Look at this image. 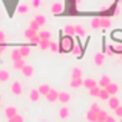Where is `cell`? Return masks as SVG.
Masks as SVG:
<instances>
[{"mask_svg": "<svg viewBox=\"0 0 122 122\" xmlns=\"http://www.w3.org/2000/svg\"><path fill=\"white\" fill-rule=\"evenodd\" d=\"M106 116H108V113H106L105 111H99V112H98V121H101V122H105ZM98 121H96V122H98Z\"/></svg>", "mask_w": 122, "mask_h": 122, "instance_id": "e575fe53", "label": "cell"}, {"mask_svg": "<svg viewBox=\"0 0 122 122\" xmlns=\"http://www.w3.org/2000/svg\"><path fill=\"white\" fill-rule=\"evenodd\" d=\"M9 79H10V73L7 71H5V69L0 71V82H6Z\"/></svg>", "mask_w": 122, "mask_h": 122, "instance_id": "7402d4cb", "label": "cell"}, {"mask_svg": "<svg viewBox=\"0 0 122 122\" xmlns=\"http://www.w3.org/2000/svg\"><path fill=\"white\" fill-rule=\"evenodd\" d=\"M99 98L101 99H103V101H108L109 98H111V95L106 92V89H101V93H99Z\"/></svg>", "mask_w": 122, "mask_h": 122, "instance_id": "836d02e7", "label": "cell"}, {"mask_svg": "<svg viewBox=\"0 0 122 122\" xmlns=\"http://www.w3.org/2000/svg\"><path fill=\"white\" fill-rule=\"evenodd\" d=\"M20 72H22V75H23V76L30 78V76L33 75V66H32V65H25V66H23V69H22Z\"/></svg>", "mask_w": 122, "mask_h": 122, "instance_id": "52a82bcc", "label": "cell"}, {"mask_svg": "<svg viewBox=\"0 0 122 122\" xmlns=\"http://www.w3.org/2000/svg\"><path fill=\"white\" fill-rule=\"evenodd\" d=\"M73 39H72V36H69V35H65L62 39H60V43H59V52H71L72 49H73Z\"/></svg>", "mask_w": 122, "mask_h": 122, "instance_id": "6da1fadb", "label": "cell"}, {"mask_svg": "<svg viewBox=\"0 0 122 122\" xmlns=\"http://www.w3.org/2000/svg\"><path fill=\"white\" fill-rule=\"evenodd\" d=\"M9 122H25L22 115H15L13 118H9Z\"/></svg>", "mask_w": 122, "mask_h": 122, "instance_id": "d590c367", "label": "cell"}, {"mask_svg": "<svg viewBox=\"0 0 122 122\" xmlns=\"http://www.w3.org/2000/svg\"><path fill=\"white\" fill-rule=\"evenodd\" d=\"M63 30H65V35H69V36H73L75 35V26L73 25H66Z\"/></svg>", "mask_w": 122, "mask_h": 122, "instance_id": "4316f807", "label": "cell"}, {"mask_svg": "<svg viewBox=\"0 0 122 122\" xmlns=\"http://www.w3.org/2000/svg\"><path fill=\"white\" fill-rule=\"evenodd\" d=\"M105 122H116V119H115L113 116H111V115H108V116H106V119H105Z\"/></svg>", "mask_w": 122, "mask_h": 122, "instance_id": "b9f144b4", "label": "cell"}, {"mask_svg": "<svg viewBox=\"0 0 122 122\" xmlns=\"http://www.w3.org/2000/svg\"><path fill=\"white\" fill-rule=\"evenodd\" d=\"M91 111H93V112H99V111H102V109H101V106H99L98 103H92V105H91Z\"/></svg>", "mask_w": 122, "mask_h": 122, "instance_id": "74e56055", "label": "cell"}, {"mask_svg": "<svg viewBox=\"0 0 122 122\" xmlns=\"http://www.w3.org/2000/svg\"><path fill=\"white\" fill-rule=\"evenodd\" d=\"M37 45H39V47H40L42 50H47V49H49V45H50V40H46V39H40Z\"/></svg>", "mask_w": 122, "mask_h": 122, "instance_id": "44dd1931", "label": "cell"}, {"mask_svg": "<svg viewBox=\"0 0 122 122\" xmlns=\"http://www.w3.org/2000/svg\"><path fill=\"white\" fill-rule=\"evenodd\" d=\"M19 50H20V55H22V57H26V56H29V55H30V52H32V49H30L29 46H22V47H19Z\"/></svg>", "mask_w": 122, "mask_h": 122, "instance_id": "cb8c5ba5", "label": "cell"}, {"mask_svg": "<svg viewBox=\"0 0 122 122\" xmlns=\"http://www.w3.org/2000/svg\"><path fill=\"white\" fill-rule=\"evenodd\" d=\"M5 115H6V118L9 119V118H13L15 115H17V111H16L15 106H7L6 111H5Z\"/></svg>", "mask_w": 122, "mask_h": 122, "instance_id": "9a60e30c", "label": "cell"}, {"mask_svg": "<svg viewBox=\"0 0 122 122\" xmlns=\"http://www.w3.org/2000/svg\"><path fill=\"white\" fill-rule=\"evenodd\" d=\"M109 83H111V79H109V76L103 75V76H102V78L99 79V82H98V86L103 89V88H106V86H108Z\"/></svg>", "mask_w": 122, "mask_h": 122, "instance_id": "7c38bea8", "label": "cell"}, {"mask_svg": "<svg viewBox=\"0 0 122 122\" xmlns=\"http://www.w3.org/2000/svg\"><path fill=\"white\" fill-rule=\"evenodd\" d=\"M73 3H75V7L79 9V6H81V0H73Z\"/></svg>", "mask_w": 122, "mask_h": 122, "instance_id": "f6af8a7d", "label": "cell"}, {"mask_svg": "<svg viewBox=\"0 0 122 122\" xmlns=\"http://www.w3.org/2000/svg\"><path fill=\"white\" fill-rule=\"evenodd\" d=\"M46 99H47L49 102H56V101L59 99V92L55 91V89H50L49 93L46 95Z\"/></svg>", "mask_w": 122, "mask_h": 122, "instance_id": "5b68a950", "label": "cell"}, {"mask_svg": "<svg viewBox=\"0 0 122 122\" xmlns=\"http://www.w3.org/2000/svg\"><path fill=\"white\" fill-rule=\"evenodd\" d=\"M103 89H106V92L112 96V95H115V93L118 92V85H116V83H113V82H111V83H109L106 88H103Z\"/></svg>", "mask_w": 122, "mask_h": 122, "instance_id": "4fadbf2b", "label": "cell"}, {"mask_svg": "<svg viewBox=\"0 0 122 122\" xmlns=\"http://www.w3.org/2000/svg\"><path fill=\"white\" fill-rule=\"evenodd\" d=\"M83 86H85L86 89H92V88L98 86V82H96L95 79H92V78H86V79L83 81Z\"/></svg>", "mask_w": 122, "mask_h": 122, "instance_id": "ba28073f", "label": "cell"}, {"mask_svg": "<svg viewBox=\"0 0 122 122\" xmlns=\"http://www.w3.org/2000/svg\"><path fill=\"white\" fill-rule=\"evenodd\" d=\"M109 50L111 52H116V53H122V43H116V45L109 46Z\"/></svg>", "mask_w": 122, "mask_h": 122, "instance_id": "f546056e", "label": "cell"}, {"mask_svg": "<svg viewBox=\"0 0 122 122\" xmlns=\"http://www.w3.org/2000/svg\"><path fill=\"white\" fill-rule=\"evenodd\" d=\"M115 115H116L118 118H122V105H119V106L115 109Z\"/></svg>", "mask_w": 122, "mask_h": 122, "instance_id": "f35d334b", "label": "cell"}, {"mask_svg": "<svg viewBox=\"0 0 122 122\" xmlns=\"http://www.w3.org/2000/svg\"><path fill=\"white\" fill-rule=\"evenodd\" d=\"M69 113H71V111H69L68 106H62V108L59 109V118L60 119H68L69 118Z\"/></svg>", "mask_w": 122, "mask_h": 122, "instance_id": "30bf717a", "label": "cell"}, {"mask_svg": "<svg viewBox=\"0 0 122 122\" xmlns=\"http://www.w3.org/2000/svg\"><path fill=\"white\" fill-rule=\"evenodd\" d=\"M82 78V71L81 68H73L72 69V79H81Z\"/></svg>", "mask_w": 122, "mask_h": 122, "instance_id": "d4e9b609", "label": "cell"}, {"mask_svg": "<svg viewBox=\"0 0 122 122\" xmlns=\"http://www.w3.org/2000/svg\"><path fill=\"white\" fill-rule=\"evenodd\" d=\"M85 29L82 27V26H79V25H76L75 26V35H79V36H85Z\"/></svg>", "mask_w": 122, "mask_h": 122, "instance_id": "1f68e13d", "label": "cell"}, {"mask_svg": "<svg viewBox=\"0 0 122 122\" xmlns=\"http://www.w3.org/2000/svg\"><path fill=\"white\" fill-rule=\"evenodd\" d=\"M50 12H52L53 15L62 13V12H63V5L60 3V2H55V3H52V6H50Z\"/></svg>", "mask_w": 122, "mask_h": 122, "instance_id": "277c9868", "label": "cell"}, {"mask_svg": "<svg viewBox=\"0 0 122 122\" xmlns=\"http://www.w3.org/2000/svg\"><path fill=\"white\" fill-rule=\"evenodd\" d=\"M49 50H52V52H59L60 49H59V43H56V42H52L50 40V45H49Z\"/></svg>", "mask_w": 122, "mask_h": 122, "instance_id": "d6a6232c", "label": "cell"}, {"mask_svg": "<svg viewBox=\"0 0 122 122\" xmlns=\"http://www.w3.org/2000/svg\"><path fill=\"white\" fill-rule=\"evenodd\" d=\"M42 6V0H32V7L33 9H39Z\"/></svg>", "mask_w": 122, "mask_h": 122, "instance_id": "8d00e7d4", "label": "cell"}, {"mask_svg": "<svg viewBox=\"0 0 122 122\" xmlns=\"http://www.w3.org/2000/svg\"><path fill=\"white\" fill-rule=\"evenodd\" d=\"M72 53H73V55H81V47H79V46H76V47L73 46V49H72Z\"/></svg>", "mask_w": 122, "mask_h": 122, "instance_id": "60d3db41", "label": "cell"}, {"mask_svg": "<svg viewBox=\"0 0 122 122\" xmlns=\"http://www.w3.org/2000/svg\"><path fill=\"white\" fill-rule=\"evenodd\" d=\"M93 60H95V65H96V66H102L103 62H105V56H103V53H96L95 57H93Z\"/></svg>", "mask_w": 122, "mask_h": 122, "instance_id": "5bb4252c", "label": "cell"}, {"mask_svg": "<svg viewBox=\"0 0 122 122\" xmlns=\"http://www.w3.org/2000/svg\"><path fill=\"white\" fill-rule=\"evenodd\" d=\"M52 88L49 86V85H46V83H43V85H40L39 86V93L42 95V96H46L47 93H49V91H50Z\"/></svg>", "mask_w": 122, "mask_h": 122, "instance_id": "ac0fdd59", "label": "cell"}, {"mask_svg": "<svg viewBox=\"0 0 122 122\" xmlns=\"http://www.w3.org/2000/svg\"><path fill=\"white\" fill-rule=\"evenodd\" d=\"M33 22H35L39 27H42V26H45V23H46V17H45L43 15H37V16L33 19Z\"/></svg>", "mask_w": 122, "mask_h": 122, "instance_id": "2e32d148", "label": "cell"}, {"mask_svg": "<svg viewBox=\"0 0 122 122\" xmlns=\"http://www.w3.org/2000/svg\"><path fill=\"white\" fill-rule=\"evenodd\" d=\"M36 35H37V32H36V30H33V29H30V27H27V29H26V32H25V36H26L30 42L33 40V37H35Z\"/></svg>", "mask_w": 122, "mask_h": 122, "instance_id": "d6986e66", "label": "cell"}, {"mask_svg": "<svg viewBox=\"0 0 122 122\" xmlns=\"http://www.w3.org/2000/svg\"><path fill=\"white\" fill-rule=\"evenodd\" d=\"M6 46H7L6 43H0V55H2V53L5 52V49H6Z\"/></svg>", "mask_w": 122, "mask_h": 122, "instance_id": "ee69618b", "label": "cell"}, {"mask_svg": "<svg viewBox=\"0 0 122 122\" xmlns=\"http://www.w3.org/2000/svg\"><path fill=\"white\" fill-rule=\"evenodd\" d=\"M119 105H121V103H119V99H118L116 96H111V98L108 99V106H109L111 109H113V111H115Z\"/></svg>", "mask_w": 122, "mask_h": 122, "instance_id": "8992f818", "label": "cell"}, {"mask_svg": "<svg viewBox=\"0 0 122 122\" xmlns=\"http://www.w3.org/2000/svg\"><path fill=\"white\" fill-rule=\"evenodd\" d=\"M112 25V20L109 17H105V16H101V17H95L92 19L91 22V26L93 29H99V27H109Z\"/></svg>", "mask_w": 122, "mask_h": 122, "instance_id": "7a4b0ae2", "label": "cell"}, {"mask_svg": "<svg viewBox=\"0 0 122 122\" xmlns=\"http://www.w3.org/2000/svg\"><path fill=\"white\" fill-rule=\"evenodd\" d=\"M101 89H102V88H99V86H95V88L89 89V93H91V96H93V98H99Z\"/></svg>", "mask_w": 122, "mask_h": 122, "instance_id": "f1b7e54d", "label": "cell"}, {"mask_svg": "<svg viewBox=\"0 0 122 122\" xmlns=\"http://www.w3.org/2000/svg\"><path fill=\"white\" fill-rule=\"evenodd\" d=\"M40 96H42V95L39 93V89H32L30 93H29V101H30V102H37Z\"/></svg>", "mask_w": 122, "mask_h": 122, "instance_id": "9c48e42d", "label": "cell"}, {"mask_svg": "<svg viewBox=\"0 0 122 122\" xmlns=\"http://www.w3.org/2000/svg\"><path fill=\"white\" fill-rule=\"evenodd\" d=\"M86 119L91 121V122H96L98 121V112H93V111H88L86 112Z\"/></svg>", "mask_w": 122, "mask_h": 122, "instance_id": "e0dca14e", "label": "cell"}, {"mask_svg": "<svg viewBox=\"0 0 122 122\" xmlns=\"http://www.w3.org/2000/svg\"><path fill=\"white\" fill-rule=\"evenodd\" d=\"M57 101H60L63 105L68 103L71 101V93H68V92H59V99Z\"/></svg>", "mask_w": 122, "mask_h": 122, "instance_id": "8fae6325", "label": "cell"}, {"mask_svg": "<svg viewBox=\"0 0 122 122\" xmlns=\"http://www.w3.org/2000/svg\"><path fill=\"white\" fill-rule=\"evenodd\" d=\"M29 10H30V6H27V5H25V3L17 7V13H19V15H26Z\"/></svg>", "mask_w": 122, "mask_h": 122, "instance_id": "603a6c76", "label": "cell"}, {"mask_svg": "<svg viewBox=\"0 0 122 122\" xmlns=\"http://www.w3.org/2000/svg\"><path fill=\"white\" fill-rule=\"evenodd\" d=\"M29 27H30V29H33V30H36V32H39V29H40V27H39V26H37V25H36V23H35L33 20L30 22V25H29Z\"/></svg>", "mask_w": 122, "mask_h": 122, "instance_id": "ab89813d", "label": "cell"}, {"mask_svg": "<svg viewBox=\"0 0 122 122\" xmlns=\"http://www.w3.org/2000/svg\"><path fill=\"white\" fill-rule=\"evenodd\" d=\"M71 86H72L73 89H78V88L83 86V81H82V78H81V79H72V82H71Z\"/></svg>", "mask_w": 122, "mask_h": 122, "instance_id": "484cf974", "label": "cell"}, {"mask_svg": "<svg viewBox=\"0 0 122 122\" xmlns=\"http://www.w3.org/2000/svg\"><path fill=\"white\" fill-rule=\"evenodd\" d=\"M98 122H101V121H98Z\"/></svg>", "mask_w": 122, "mask_h": 122, "instance_id": "c3c4849f", "label": "cell"}, {"mask_svg": "<svg viewBox=\"0 0 122 122\" xmlns=\"http://www.w3.org/2000/svg\"><path fill=\"white\" fill-rule=\"evenodd\" d=\"M37 35L40 39H46V40H50V37H52L50 32H47V30H40V32H37Z\"/></svg>", "mask_w": 122, "mask_h": 122, "instance_id": "83f0119b", "label": "cell"}, {"mask_svg": "<svg viewBox=\"0 0 122 122\" xmlns=\"http://www.w3.org/2000/svg\"><path fill=\"white\" fill-rule=\"evenodd\" d=\"M0 99H2V95H0Z\"/></svg>", "mask_w": 122, "mask_h": 122, "instance_id": "7dc6e473", "label": "cell"}, {"mask_svg": "<svg viewBox=\"0 0 122 122\" xmlns=\"http://www.w3.org/2000/svg\"><path fill=\"white\" fill-rule=\"evenodd\" d=\"M5 39H6V35L0 30V43H5Z\"/></svg>", "mask_w": 122, "mask_h": 122, "instance_id": "7bdbcfd3", "label": "cell"}, {"mask_svg": "<svg viewBox=\"0 0 122 122\" xmlns=\"http://www.w3.org/2000/svg\"><path fill=\"white\" fill-rule=\"evenodd\" d=\"M22 92H23V86H22V83H20L19 81H15V82L12 83V93H13L15 96H20Z\"/></svg>", "mask_w": 122, "mask_h": 122, "instance_id": "3957f363", "label": "cell"}, {"mask_svg": "<svg viewBox=\"0 0 122 122\" xmlns=\"http://www.w3.org/2000/svg\"><path fill=\"white\" fill-rule=\"evenodd\" d=\"M12 59H13V62H15V60H19V59H23L19 49H15V50L12 52Z\"/></svg>", "mask_w": 122, "mask_h": 122, "instance_id": "4dcf8cb0", "label": "cell"}, {"mask_svg": "<svg viewBox=\"0 0 122 122\" xmlns=\"http://www.w3.org/2000/svg\"><path fill=\"white\" fill-rule=\"evenodd\" d=\"M25 65H26V63H25L23 59H19V60H15V62H13V68H15L16 71H22Z\"/></svg>", "mask_w": 122, "mask_h": 122, "instance_id": "ffe728a7", "label": "cell"}, {"mask_svg": "<svg viewBox=\"0 0 122 122\" xmlns=\"http://www.w3.org/2000/svg\"><path fill=\"white\" fill-rule=\"evenodd\" d=\"M119 122H122V118H121V119H119Z\"/></svg>", "mask_w": 122, "mask_h": 122, "instance_id": "bcb514c9", "label": "cell"}]
</instances>
